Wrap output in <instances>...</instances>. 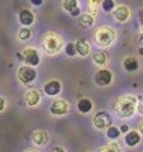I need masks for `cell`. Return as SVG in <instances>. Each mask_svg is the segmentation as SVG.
Here are the masks:
<instances>
[{"mask_svg": "<svg viewBox=\"0 0 143 152\" xmlns=\"http://www.w3.org/2000/svg\"><path fill=\"white\" fill-rule=\"evenodd\" d=\"M137 99L132 95H124V96L119 98L115 104V112L119 117L122 118H128L132 117L137 108Z\"/></svg>", "mask_w": 143, "mask_h": 152, "instance_id": "1", "label": "cell"}, {"mask_svg": "<svg viewBox=\"0 0 143 152\" xmlns=\"http://www.w3.org/2000/svg\"><path fill=\"white\" fill-rule=\"evenodd\" d=\"M95 38L100 46H109L115 41V32L109 27H101L98 29Z\"/></svg>", "mask_w": 143, "mask_h": 152, "instance_id": "2", "label": "cell"}, {"mask_svg": "<svg viewBox=\"0 0 143 152\" xmlns=\"http://www.w3.org/2000/svg\"><path fill=\"white\" fill-rule=\"evenodd\" d=\"M62 47V39L53 33H50L45 37V48L48 53H56Z\"/></svg>", "mask_w": 143, "mask_h": 152, "instance_id": "3", "label": "cell"}, {"mask_svg": "<svg viewBox=\"0 0 143 152\" xmlns=\"http://www.w3.org/2000/svg\"><path fill=\"white\" fill-rule=\"evenodd\" d=\"M112 118L107 112H99L95 114L94 117V126L98 129H105V128H110L112 126Z\"/></svg>", "mask_w": 143, "mask_h": 152, "instance_id": "4", "label": "cell"}, {"mask_svg": "<svg viewBox=\"0 0 143 152\" xmlns=\"http://www.w3.org/2000/svg\"><path fill=\"white\" fill-rule=\"evenodd\" d=\"M36 70L31 66H22L18 71V77L23 84H29L36 79Z\"/></svg>", "mask_w": 143, "mask_h": 152, "instance_id": "5", "label": "cell"}, {"mask_svg": "<svg viewBox=\"0 0 143 152\" xmlns=\"http://www.w3.org/2000/svg\"><path fill=\"white\" fill-rule=\"evenodd\" d=\"M95 83H96L99 86H107L112 83V72L109 70H99L96 74H95Z\"/></svg>", "mask_w": 143, "mask_h": 152, "instance_id": "6", "label": "cell"}, {"mask_svg": "<svg viewBox=\"0 0 143 152\" xmlns=\"http://www.w3.org/2000/svg\"><path fill=\"white\" fill-rule=\"evenodd\" d=\"M69 112V104L63 99H58V100H55L51 105V113L55 114V115H63Z\"/></svg>", "mask_w": 143, "mask_h": 152, "instance_id": "7", "label": "cell"}, {"mask_svg": "<svg viewBox=\"0 0 143 152\" xmlns=\"http://www.w3.org/2000/svg\"><path fill=\"white\" fill-rule=\"evenodd\" d=\"M23 58L31 66H37L39 64V55L34 48H26L23 51Z\"/></svg>", "mask_w": 143, "mask_h": 152, "instance_id": "8", "label": "cell"}, {"mask_svg": "<svg viewBox=\"0 0 143 152\" xmlns=\"http://www.w3.org/2000/svg\"><path fill=\"white\" fill-rule=\"evenodd\" d=\"M39 99H41L39 93H38L37 90H33V89L28 90V91L26 93V95H24V100H26V103L28 104V105H31V107L37 105V104L39 103Z\"/></svg>", "mask_w": 143, "mask_h": 152, "instance_id": "9", "label": "cell"}, {"mask_svg": "<svg viewBox=\"0 0 143 152\" xmlns=\"http://www.w3.org/2000/svg\"><path fill=\"white\" fill-rule=\"evenodd\" d=\"M61 91V84L57 80H51L50 83H47L45 85V93L51 96H55Z\"/></svg>", "mask_w": 143, "mask_h": 152, "instance_id": "10", "label": "cell"}, {"mask_svg": "<svg viewBox=\"0 0 143 152\" xmlns=\"http://www.w3.org/2000/svg\"><path fill=\"white\" fill-rule=\"evenodd\" d=\"M18 17H19V22H20L23 26H31V24H33V22H34V15H33V13L31 10H28V9L20 10Z\"/></svg>", "mask_w": 143, "mask_h": 152, "instance_id": "11", "label": "cell"}, {"mask_svg": "<svg viewBox=\"0 0 143 152\" xmlns=\"http://www.w3.org/2000/svg\"><path fill=\"white\" fill-rule=\"evenodd\" d=\"M124 141H125L127 146L134 147V146H137V145L141 142V136H139V133L136 132V131H129V132H128L127 134H125Z\"/></svg>", "mask_w": 143, "mask_h": 152, "instance_id": "12", "label": "cell"}, {"mask_svg": "<svg viewBox=\"0 0 143 152\" xmlns=\"http://www.w3.org/2000/svg\"><path fill=\"white\" fill-rule=\"evenodd\" d=\"M114 17H115L119 22H125L128 17H129V9L125 5H119L115 10H114Z\"/></svg>", "mask_w": 143, "mask_h": 152, "instance_id": "13", "label": "cell"}, {"mask_svg": "<svg viewBox=\"0 0 143 152\" xmlns=\"http://www.w3.org/2000/svg\"><path fill=\"white\" fill-rule=\"evenodd\" d=\"M77 22L81 28L86 29V28H90L94 24V18H93V15H90V14H82V15L79 17Z\"/></svg>", "mask_w": 143, "mask_h": 152, "instance_id": "14", "label": "cell"}, {"mask_svg": "<svg viewBox=\"0 0 143 152\" xmlns=\"http://www.w3.org/2000/svg\"><path fill=\"white\" fill-rule=\"evenodd\" d=\"M77 109L81 113H89L90 110L93 109V103L90 99L88 98H82L80 99L79 103H77Z\"/></svg>", "mask_w": 143, "mask_h": 152, "instance_id": "15", "label": "cell"}, {"mask_svg": "<svg viewBox=\"0 0 143 152\" xmlns=\"http://www.w3.org/2000/svg\"><path fill=\"white\" fill-rule=\"evenodd\" d=\"M123 66H124V69L128 71V72H133V71H136L138 69V61L134 58V57H127L124 60V62H123Z\"/></svg>", "mask_w": 143, "mask_h": 152, "instance_id": "16", "label": "cell"}, {"mask_svg": "<svg viewBox=\"0 0 143 152\" xmlns=\"http://www.w3.org/2000/svg\"><path fill=\"white\" fill-rule=\"evenodd\" d=\"M32 140L38 146L46 145L47 143V134L45 132H42V131H36L34 133H33V136H32Z\"/></svg>", "mask_w": 143, "mask_h": 152, "instance_id": "17", "label": "cell"}, {"mask_svg": "<svg viewBox=\"0 0 143 152\" xmlns=\"http://www.w3.org/2000/svg\"><path fill=\"white\" fill-rule=\"evenodd\" d=\"M75 45H76V51H77V53L80 56H86L89 53L90 47H89V45L84 39H79Z\"/></svg>", "mask_w": 143, "mask_h": 152, "instance_id": "18", "label": "cell"}, {"mask_svg": "<svg viewBox=\"0 0 143 152\" xmlns=\"http://www.w3.org/2000/svg\"><path fill=\"white\" fill-rule=\"evenodd\" d=\"M93 61H94V62L96 64V65H105L107 61H108V56L104 53V52L98 51V52H95V53H94Z\"/></svg>", "mask_w": 143, "mask_h": 152, "instance_id": "19", "label": "cell"}, {"mask_svg": "<svg viewBox=\"0 0 143 152\" xmlns=\"http://www.w3.org/2000/svg\"><path fill=\"white\" fill-rule=\"evenodd\" d=\"M62 7H63L70 14L72 13V12H75L76 9L79 8V7H77V1H76V0H66V1L62 3Z\"/></svg>", "mask_w": 143, "mask_h": 152, "instance_id": "20", "label": "cell"}, {"mask_svg": "<svg viewBox=\"0 0 143 152\" xmlns=\"http://www.w3.org/2000/svg\"><path fill=\"white\" fill-rule=\"evenodd\" d=\"M120 129L117 127H110V128H108V131H107V136H108V138H110V140H117L119 136H120Z\"/></svg>", "mask_w": 143, "mask_h": 152, "instance_id": "21", "label": "cell"}, {"mask_svg": "<svg viewBox=\"0 0 143 152\" xmlns=\"http://www.w3.org/2000/svg\"><path fill=\"white\" fill-rule=\"evenodd\" d=\"M98 152H122V151L115 143H112V145H108V146H104L101 148H99Z\"/></svg>", "mask_w": 143, "mask_h": 152, "instance_id": "22", "label": "cell"}, {"mask_svg": "<svg viewBox=\"0 0 143 152\" xmlns=\"http://www.w3.org/2000/svg\"><path fill=\"white\" fill-rule=\"evenodd\" d=\"M18 37H19V39L26 41V39H28V38L31 37V31L28 29V28H22V29L19 31V33H18Z\"/></svg>", "mask_w": 143, "mask_h": 152, "instance_id": "23", "label": "cell"}, {"mask_svg": "<svg viewBox=\"0 0 143 152\" xmlns=\"http://www.w3.org/2000/svg\"><path fill=\"white\" fill-rule=\"evenodd\" d=\"M66 53H67L69 56H75L76 53H77V51H76V45L75 43H69L67 46H66Z\"/></svg>", "mask_w": 143, "mask_h": 152, "instance_id": "24", "label": "cell"}, {"mask_svg": "<svg viewBox=\"0 0 143 152\" xmlns=\"http://www.w3.org/2000/svg\"><path fill=\"white\" fill-rule=\"evenodd\" d=\"M103 9L105 12H110L114 9V1L113 0H104L103 1Z\"/></svg>", "mask_w": 143, "mask_h": 152, "instance_id": "25", "label": "cell"}, {"mask_svg": "<svg viewBox=\"0 0 143 152\" xmlns=\"http://www.w3.org/2000/svg\"><path fill=\"white\" fill-rule=\"evenodd\" d=\"M137 110L139 114H143V96H139V102L137 104Z\"/></svg>", "mask_w": 143, "mask_h": 152, "instance_id": "26", "label": "cell"}, {"mask_svg": "<svg viewBox=\"0 0 143 152\" xmlns=\"http://www.w3.org/2000/svg\"><path fill=\"white\" fill-rule=\"evenodd\" d=\"M51 152H66V151H65V148H62V147L56 146V147H53V148L51 150Z\"/></svg>", "mask_w": 143, "mask_h": 152, "instance_id": "27", "label": "cell"}, {"mask_svg": "<svg viewBox=\"0 0 143 152\" xmlns=\"http://www.w3.org/2000/svg\"><path fill=\"white\" fill-rule=\"evenodd\" d=\"M4 107H5V100H4V98L0 96V112L4 109Z\"/></svg>", "mask_w": 143, "mask_h": 152, "instance_id": "28", "label": "cell"}, {"mask_svg": "<svg viewBox=\"0 0 143 152\" xmlns=\"http://www.w3.org/2000/svg\"><path fill=\"white\" fill-rule=\"evenodd\" d=\"M120 132H122V133L128 132V126H122V127H120Z\"/></svg>", "mask_w": 143, "mask_h": 152, "instance_id": "29", "label": "cell"}, {"mask_svg": "<svg viewBox=\"0 0 143 152\" xmlns=\"http://www.w3.org/2000/svg\"><path fill=\"white\" fill-rule=\"evenodd\" d=\"M79 14H80V9L77 8V9H76V10H75V12H72V13H71V15H74V17H76V15H79Z\"/></svg>", "mask_w": 143, "mask_h": 152, "instance_id": "30", "label": "cell"}, {"mask_svg": "<svg viewBox=\"0 0 143 152\" xmlns=\"http://www.w3.org/2000/svg\"><path fill=\"white\" fill-rule=\"evenodd\" d=\"M139 19H141V23L143 24V12H141V13H139Z\"/></svg>", "mask_w": 143, "mask_h": 152, "instance_id": "31", "label": "cell"}, {"mask_svg": "<svg viewBox=\"0 0 143 152\" xmlns=\"http://www.w3.org/2000/svg\"><path fill=\"white\" fill-rule=\"evenodd\" d=\"M33 4H36V5H41L42 1H38V0H34V1H32Z\"/></svg>", "mask_w": 143, "mask_h": 152, "instance_id": "32", "label": "cell"}, {"mask_svg": "<svg viewBox=\"0 0 143 152\" xmlns=\"http://www.w3.org/2000/svg\"><path fill=\"white\" fill-rule=\"evenodd\" d=\"M139 131H141V133H142V134H143V123H142V124L139 126Z\"/></svg>", "mask_w": 143, "mask_h": 152, "instance_id": "33", "label": "cell"}, {"mask_svg": "<svg viewBox=\"0 0 143 152\" xmlns=\"http://www.w3.org/2000/svg\"><path fill=\"white\" fill-rule=\"evenodd\" d=\"M139 53L143 55V47H142V48H139Z\"/></svg>", "mask_w": 143, "mask_h": 152, "instance_id": "34", "label": "cell"}, {"mask_svg": "<svg viewBox=\"0 0 143 152\" xmlns=\"http://www.w3.org/2000/svg\"><path fill=\"white\" fill-rule=\"evenodd\" d=\"M142 37H143V29H142Z\"/></svg>", "mask_w": 143, "mask_h": 152, "instance_id": "35", "label": "cell"}, {"mask_svg": "<svg viewBox=\"0 0 143 152\" xmlns=\"http://www.w3.org/2000/svg\"><path fill=\"white\" fill-rule=\"evenodd\" d=\"M33 152H36V151H33Z\"/></svg>", "mask_w": 143, "mask_h": 152, "instance_id": "36", "label": "cell"}]
</instances>
